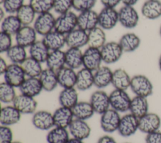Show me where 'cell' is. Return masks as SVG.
Here are the masks:
<instances>
[{
	"instance_id": "b9f144b4",
	"label": "cell",
	"mask_w": 161,
	"mask_h": 143,
	"mask_svg": "<svg viewBox=\"0 0 161 143\" xmlns=\"http://www.w3.org/2000/svg\"><path fill=\"white\" fill-rule=\"evenodd\" d=\"M36 13L29 4H24L16 14L23 26L33 23L36 19Z\"/></svg>"
},
{
	"instance_id": "4316f807",
	"label": "cell",
	"mask_w": 161,
	"mask_h": 143,
	"mask_svg": "<svg viewBox=\"0 0 161 143\" xmlns=\"http://www.w3.org/2000/svg\"><path fill=\"white\" fill-rule=\"evenodd\" d=\"M131 77L123 68H118L113 72L111 85L114 89L126 90L130 87Z\"/></svg>"
},
{
	"instance_id": "5b68a950",
	"label": "cell",
	"mask_w": 161,
	"mask_h": 143,
	"mask_svg": "<svg viewBox=\"0 0 161 143\" xmlns=\"http://www.w3.org/2000/svg\"><path fill=\"white\" fill-rule=\"evenodd\" d=\"M118 112L110 108L101 115L100 127L106 133L111 134L118 130L121 119Z\"/></svg>"
},
{
	"instance_id": "d4e9b609",
	"label": "cell",
	"mask_w": 161,
	"mask_h": 143,
	"mask_svg": "<svg viewBox=\"0 0 161 143\" xmlns=\"http://www.w3.org/2000/svg\"><path fill=\"white\" fill-rule=\"evenodd\" d=\"M58 85L63 88L75 87L77 72L67 66L57 72Z\"/></svg>"
},
{
	"instance_id": "83f0119b",
	"label": "cell",
	"mask_w": 161,
	"mask_h": 143,
	"mask_svg": "<svg viewBox=\"0 0 161 143\" xmlns=\"http://www.w3.org/2000/svg\"><path fill=\"white\" fill-rule=\"evenodd\" d=\"M65 54L67 66L75 70L83 66V52L80 48H69Z\"/></svg>"
},
{
	"instance_id": "5bb4252c",
	"label": "cell",
	"mask_w": 161,
	"mask_h": 143,
	"mask_svg": "<svg viewBox=\"0 0 161 143\" xmlns=\"http://www.w3.org/2000/svg\"><path fill=\"white\" fill-rule=\"evenodd\" d=\"M31 122L36 129L40 130H49L55 127L53 114L45 110L36 111L33 114Z\"/></svg>"
},
{
	"instance_id": "277c9868",
	"label": "cell",
	"mask_w": 161,
	"mask_h": 143,
	"mask_svg": "<svg viewBox=\"0 0 161 143\" xmlns=\"http://www.w3.org/2000/svg\"><path fill=\"white\" fill-rule=\"evenodd\" d=\"M100 51L103 61L108 65L116 63L124 53L119 43L113 41L106 42Z\"/></svg>"
},
{
	"instance_id": "bcb514c9",
	"label": "cell",
	"mask_w": 161,
	"mask_h": 143,
	"mask_svg": "<svg viewBox=\"0 0 161 143\" xmlns=\"http://www.w3.org/2000/svg\"><path fill=\"white\" fill-rule=\"evenodd\" d=\"M96 0H72V8L81 13L92 9L96 4Z\"/></svg>"
},
{
	"instance_id": "ee69618b",
	"label": "cell",
	"mask_w": 161,
	"mask_h": 143,
	"mask_svg": "<svg viewBox=\"0 0 161 143\" xmlns=\"http://www.w3.org/2000/svg\"><path fill=\"white\" fill-rule=\"evenodd\" d=\"M29 4L36 14L49 13L53 9V0H30Z\"/></svg>"
},
{
	"instance_id": "cb8c5ba5",
	"label": "cell",
	"mask_w": 161,
	"mask_h": 143,
	"mask_svg": "<svg viewBox=\"0 0 161 143\" xmlns=\"http://www.w3.org/2000/svg\"><path fill=\"white\" fill-rule=\"evenodd\" d=\"M42 41L50 51L62 50L66 45L65 35L55 30L45 35Z\"/></svg>"
},
{
	"instance_id": "1f68e13d",
	"label": "cell",
	"mask_w": 161,
	"mask_h": 143,
	"mask_svg": "<svg viewBox=\"0 0 161 143\" xmlns=\"http://www.w3.org/2000/svg\"><path fill=\"white\" fill-rule=\"evenodd\" d=\"M118 43L123 52L131 53L136 50L141 43L140 37L134 33H127L121 36Z\"/></svg>"
},
{
	"instance_id": "4dcf8cb0",
	"label": "cell",
	"mask_w": 161,
	"mask_h": 143,
	"mask_svg": "<svg viewBox=\"0 0 161 143\" xmlns=\"http://www.w3.org/2000/svg\"><path fill=\"white\" fill-rule=\"evenodd\" d=\"M48 68L57 72L65 66V54L62 50L50 51L45 62Z\"/></svg>"
},
{
	"instance_id": "7bdbcfd3",
	"label": "cell",
	"mask_w": 161,
	"mask_h": 143,
	"mask_svg": "<svg viewBox=\"0 0 161 143\" xmlns=\"http://www.w3.org/2000/svg\"><path fill=\"white\" fill-rule=\"evenodd\" d=\"M17 95L15 87L6 82L0 84V100L4 104L13 103Z\"/></svg>"
},
{
	"instance_id": "d6986e66",
	"label": "cell",
	"mask_w": 161,
	"mask_h": 143,
	"mask_svg": "<svg viewBox=\"0 0 161 143\" xmlns=\"http://www.w3.org/2000/svg\"><path fill=\"white\" fill-rule=\"evenodd\" d=\"M21 115L22 114L13 104L6 105L1 109V125L10 127L16 124L20 121Z\"/></svg>"
},
{
	"instance_id": "e0dca14e",
	"label": "cell",
	"mask_w": 161,
	"mask_h": 143,
	"mask_svg": "<svg viewBox=\"0 0 161 143\" xmlns=\"http://www.w3.org/2000/svg\"><path fill=\"white\" fill-rule=\"evenodd\" d=\"M98 26V13L93 9L79 13L77 15V28L89 32Z\"/></svg>"
},
{
	"instance_id": "8992f818",
	"label": "cell",
	"mask_w": 161,
	"mask_h": 143,
	"mask_svg": "<svg viewBox=\"0 0 161 143\" xmlns=\"http://www.w3.org/2000/svg\"><path fill=\"white\" fill-rule=\"evenodd\" d=\"M56 18L50 13L38 14L33 23V28L37 34L43 36L55 29Z\"/></svg>"
},
{
	"instance_id": "ab89813d",
	"label": "cell",
	"mask_w": 161,
	"mask_h": 143,
	"mask_svg": "<svg viewBox=\"0 0 161 143\" xmlns=\"http://www.w3.org/2000/svg\"><path fill=\"white\" fill-rule=\"evenodd\" d=\"M6 53L11 63L21 65L28 58L26 48L17 44L13 45Z\"/></svg>"
},
{
	"instance_id": "484cf974",
	"label": "cell",
	"mask_w": 161,
	"mask_h": 143,
	"mask_svg": "<svg viewBox=\"0 0 161 143\" xmlns=\"http://www.w3.org/2000/svg\"><path fill=\"white\" fill-rule=\"evenodd\" d=\"M94 85V72L83 67L77 72L75 88L80 91H86Z\"/></svg>"
},
{
	"instance_id": "8fae6325",
	"label": "cell",
	"mask_w": 161,
	"mask_h": 143,
	"mask_svg": "<svg viewBox=\"0 0 161 143\" xmlns=\"http://www.w3.org/2000/svg\"><path fill=\"white\" fill-rule=\"evenodd\" d=\"M138 130V119L131 113L122 116L120 119L117 132L124 137L134 135Z\"/></svg>"
},
{
	"instance_id": "be15d7a7",
	"label": "cell",
	"mask_w": 161,
	"mask_h": 143,
	"mask_svg": "<svg viewBox=\"0 0 161 143\" xmlns=\"http://www.w3.org/2000/svg\"><path fill=\"white\" fill-rule=\"evenodd\" d=\"M124 143H131V142H124Z\"/></svg>"
},
{
	"instance_id": "680465c9",
	"label": "cell",
	"mask_w": 161,
	"mask_h": 143,
	"mask_svg": "<svg viewBox=\"0 0 161 143\" xmlns=\"http://www.w3.org/2000/svg\"><path fill=\"white\" fill-rule=\"evenodd\" d=\"M158 68H159L160 70L161 71V55H160V57L158 58Z\"/></svg>"
},
{
	"instance_id": "11a10c76",
	"label": "cell",
	"mask_w": 161,
	"mask_h": 143,
	"mask_svg": "<svg viewBox=\"0 0 161 143\" xmlns=\"http://www.w3.org/2000/svg\"><path fill=\"white\" fill-rule=\"evenodd\" d=\"M138 0H121V2L125 6H133L135 4L137 3Z\"/></svg>"
},
{
	"instance_id": "db71d44e",
	"label": "cell",
	"mask_w": 161,
	"mask_h": 143,
	"mask_svg": "<svg viewBox=\"0 0 161 143\" xmlns=\"http://www.w3.org/2000/svg\"><path fill=\"white\" fill-rule=\"evenodd\" d=\"M8 66V65L7 64L6 60L3 57H1L0 58V74L1 75H3Z\"/></svg>"
},
{
	"instance_id": "6125c7cd",
	"label": "cell",
	"mask_w": 161,
	"mask_h": 143,
	"mask_svg": "<svg viewBox=\"0 0 161 143\" xmlns=\"http://www.w3.org/2000/svg\"><path fill=\"white\" fill-rule=\"evenodd\" d=\"M5 0H0V4H2L3 3H4V1Z\"/></svg>"
},
{
	"instance_id": "f1b7e54d",
	"label": "cell",
	"mask_w": 161,
	"mask_h": 143,
	"mask_svg": "<svg viewBox=\"0 0 161 143\" xmlns=\"http://www.w3.org/2000/svg\"><path fill=\"white\" fill-rule=\"evenodd\" d=\"M148 109L149 104L147 98L135 95L131 98L129 111L138 119L147 114L148 112Z\"/></svg>"
},
{
	"instance_id": "52a82bcc",
	"label": "cell",
	"mask_w": 161,
	"mask_h": 143,
	"mask_svg": "<svg viewBox=\"0 0 161 143\" xmlns=\"http://www.w3.org/2000/svg\"><path fill=\"white\" fill-rule=\"evenodd\" d=\"M119 23L126 29L135 28L139 22V14L133 6H122L118 11Z\"/></svg>"
},
{
	"instance_id": "91938a15",
	"label": "cell",
	"mask_w": 161,
	"mask_h": 143,
	"mask_svg": "<svg viewBox=\"0 0 161 143\" xmlns=\"http://www.w3.org/2000/svg\"><path fill=\"white\" fill-rule=\"evenodd\" d=\"M12 143H23V142H21L20 141H18V140H16V141H13Z\"/></svg>"
},
{
	"instance_id": "d6a6232c",
	"label": "cell",
	"mask_w": 161,
	"mask_h": 143,
	"mask_svg": "<svg viewBox=\"0 0 161 143\" xmlns=\"http://www.w3.org/2000/svg\"><path fill=\"white\" fill-rule=\"evenodd\" d=\"M58 99L60 106L72 109L79 102L77 90L75 87L63 88L58 95Z\"/></svg>"
},
{
	"instance_id": "6f0895ef",
	"label": "cell",
	"mask_w": 161,
	"mask_h": 143,
	"mask_svg": "<svg viewBox=\"0 0 161 143\" xmlns=\"http://www.w3.org/2000/svg\"><path fill=\"white\" fill-rule=\"evenodd\" d=\"M5 13H6L4 11V9L3 8H0V19H1V21H2L6 16L5 15Z\"/></svg>"
},
{
	"instance_id": "3957f363",
	"label": "cell",
	"mask_w": 161,
	"mask_h": 143,
	"mask_svg": "<svg viewBox=\"0 0 161 143\" xmlns=\"http://www.w3.org/2000/svg\"><path fill=\"white\" fill-rule=\"evenodd\" d=\"M77 28V15L72 11L60 14L55 20V31L67 35Z\"/></svg>"
},
{
	"instance_id": "60d3db41",
	"label": "cell",
	"mask_w": 161,
	"mask_h": 143,
	"mask_svg": "<svg viewBox=\"0 0 161 143\" xmlns=\"http://www.w3.org/2000/svg\"><path fill=\"white\" fill-rule=\"evenodd\" d=\"M26 77H39L43 71L42 63L28 56L21 65Z\"/></svg>"
},
{
	"instance_id": "ba28073f",
	"label": "cell",
	"mask_w": 161,
	"mask_h": 143,
	"mask_svg": "<svg viewBox=\"0 0 161 143\" xmlns=\"http://www.w3.org/2000/svg\"><path fill=\"white\" fill-rule=\"evenodd\" d=\"M4 82L15 88H19L26 78L21 65L11 63L3 74Z\"/></svg>"
},
{
	"instance_id": "44dd1931",
	"label": "cell",
	"mask_w": 161,
	"mask_h": 143,
	"mask_svg": "<svg viewBox=\"0 0 161 143\" xmlns=\"http://www.w3.org/2000/svg\"><path fill=\"white\" fill-rule=\"evenodd\" d=\"M55 126L68 129L74 119L72 109L60 106L53 113Z\"/></svg>"
},
{
	"instance_id": "94428289",
	"label": "cell",
	"mask_w": 161,
	"mask_h": 143,
	"mask_svg": "<svg viewBox=\"0 0 161 143\" xmlns=\"http://www.w3.org/2000/svg\"><path fill=\"white\" fill-rule=\"evenodd\" d=\"M159 34L160 36V38H161V26L160 27V29H159Z\"/></svg>"
},
{
	"instance_id": "f907efd6",
	"label": "cell",
	"mask_w": 161,
	"mask_h": 143,
	"mask_svg": "<svg viewBox=\"0 0 161 143\" xmlns=\"http://www.w3.org/2000/svg\"><path fill=\"white\" fill-rule=\"evenodd\" d=\"M146 143H161V132L157 130L147 134L145 137Z\"/></svg>"
},
{
	"instance_id": "681fc988",
	"label": "cell",
	"mask_w": 161,
	"mask_h": 143,
	"mask_svg": "<svg viewBox=\"0 0 161 143\" xmlns=\"http://www.w3.org/2000/svg\"><path fill=\"white\" fill-rule=\"evenodd\" d=\"M13 142V132L9 126H0V143H12Z\"/></svg>"
},
{
	"instance_id": "c3c4849f",
	"label": "cell",
	"mask_w": 161,
	"mask_h": 143,
	"mask_svg": "<svg viewBox=\"0 0 161 143\" xmlns=\"http://www.w3.org/2000/svg\"><path fill=\"white\" fill-rule=\"evenodd\" d=\"M13 46L12 35L5 32L0 33V52L6 53Z\"/></svg>"
},
{
	"instance_id": "7c38bea8",
	"label": "cell",
	"mask_w": 161,
	"mask_h": 143,
	"mask_svg": "<svg viewBox=\"0 0 161 143\" xmlns=\"http://www.w3.org/2000/svg\"><path fill=\"white\" fill-rule=\"evenodd\" d=\"M89 102L95 113L99 115L110 109L109 95L101 89L94 91L91 94Z\"/></svg>"
},
{
	"instance_id": "74e56055",
	"label": "cell",
	"mask_w": 161,
	"mask_h": 143,
	"mask_svg": "<svg viewBox=\"0 0 161 143\" xmlns=\"http://www.w3.org/2000/svg\"><path fill=\"white\" fill-rule=\"evenodd\" d=\"M22 26L23 24L16 14H9L1 21V31L15 35Z\"/></svg>"
},
{
	"instance_id": "8d00e7d4",
	"label": "cell",
	"mask_w": 161,
	"mask_h": 143,
	"mask_svg": "<svg viewBox=\"0 0 161 143\" xmlns=\"http://www.w3.org/2000/svg\"><path fill=\"white\" fill-rule=\"evenodd\" d=\"M104 31L98 26L89 31L88 46L101 49L106 43V35Z\"/></svg>"
},
{
	"instance_id": "836d02e7",
	"label": "cell",
	"mask_w": 161,
	"mask_h": 143,
	"mask_svg": "<svg viewBox=\"0 0 161 143\" xmlns=\"http://www.w3.org/2000/svg\"><path fill=\"white\" fill-rule=\"evenodd\" d=\"M38 78L43 90L46 92H52L58 85L57 72L48 68L43 70Z\"/></svg>"
},
{
	"instance_id": "2e32d148",
	"label": "cell",
	"mask_w": 161,
	"mask_h": 143,
	"mask_svg": "<svg viewBox=\"0 0 161 143\" xmlns=\"http://www.w3.org/2000/svg\"><path fill=\"white\" fill-rule=\"evenodd\" d=\"M16 44L25 48L30 47L36 40L37 33L33 26H23L14 35Z\"/></svg>"
},
{
	"instance_id": "4fadbf2b",
	"label": "cell",
	"mask_w": 161,
	"mask_h": 143,
	"mask_svg": "<svg viewBox=\"0 0 161 143\" xmlns=\"http://www.w3.org/2000/svg\"><path fill=\"white\" fill-rule=\"evenodd\" d=\"M103 62L100 49L88 46L83 52V67L94 72L102 66Z\"/></svg>"
},
{
	"instance_id": "ac0fdd59",
	"label": "cell",
	"mask_w": 161,
	"mask_h": 143,
	"mask_svg": "<svg viewBox=\"0 0 161 143\" xmlns=\"http://www.w3.org/2000/svg\"><path fill=\"white\" fill-rule=\"evenodd\" d=\"M69 132L72 137L82 140L87 139L91 133V128L86 120L74 119L69 127Z\"/></svg>"
},
{
	"instance_id": "7a4b0ae2",
	"label": "cell",
	"mask_w": 161,
	"mask_h": 143,
	"mask_svg": "<svg viewBox=\"0 0 161 143\" xmlns=\"http://www.w3.org/2000/svg\"><path fill=\"white\" fill-rule=\"evenodd\" d=\"M109 97L110 108L119 113L129 111L131 98L126 90L114 89L109 94Z\"/></svg>"
},
{
	"instance_id": "f546056e",
	"label": "cell",
	"mask_w": 161,
	"mask_h": 143,
	"mask_svg": "<svg viewBox=\"0 0 161 143\" xmlns=\"http://www.w3.org/2000/svg\"><path fill=\"white\" fill-rule=\"evenodd\" d=\"M142 14L147 19H156L161 16V1L159 0H147L142 6Z\"/></svg>"
},
{
	"instance_id": "9c48e42d",
	"label": "cell",
	"mask_w": 161,
	"mask_h": 143,
	"mask_svg": "<svg viewBox=\"0 0 161 143\" xmlns=\"http://www.w3.org/2000/svg\"><path fill=\"white\" fill-rule=\"evenodd\" d=\"M118 23V11L115 8L104 7L98 13V26L104 30L113 29Z\"/></svg>"
},
{
	"instance_id": "9a60e30c",
	"label": "cell",
	"mask_w": 161,
	"mask_h": 143,
	"mask_svg": "<svg viewBox=\"0 0 161 143\" xmlns=\"http://www.w3.org/2000/svg\"><path fill=\"white\" fill-rule=\"evenodd\" d=\"M21 114H33L38 107V102L34 97L24 94L16 96L12 103Z\"/></svg>"
},
{
	"instance_id": "f5cc1de1",
	"label": "cell",
	"mask_w": 161,
	"mask_h": 143,
	"mask_svg": "<svg viewBox=\"0 0 161 143\" xmlns=\"http://www.w3.org/2000/svg\"><path fill=\"white\" fill-rule=\"evenodd\" d=\"M97 143H117V142L112 136L104 135L99 138Z\"/></svg>"
},
{
	"instance_id": "816d5d0a",
	"label": "cell",
	"mask_w": 161,
	"mask_h": 143,
	"mask_svg": "<svg viewBox=\"0 0 161 143\" xmlns=\"http://www.w3.org/2000/svg\"><path fill=\"white\" fill-rule=\"evenodd\" d=\"M101 4L103 5L104 7L107 8H115L120 2H121V0H100Z\"/></svg>"
},
{
	"instance_id": "6da1fadb",
	"label": "cell",
	"mask_w": 161,
	"mask_h": 143,
	"mask_svg": "<svg viewBox=\"0 0 161 143\" xmlns=\"http://www.w3.org/2000/svg\"><path fill=\"white\" fill-rule=\"evenodd\" d=\"M130 89L136 96L148 98L152 95L153 86L150 79L144 75H135L131 77Z\"/></svg>"
},
{
	"instance_id": "d590c367",
	"label": "cell",
	"mask_w": 161,
	"mask_h": 143,
	"mask_svg": "<svg viewBox=\"0 0 161 143\" xmlns=\"http://www.w3.org/2000/svg\"><path fill=\"white\" fill-rule=\"evenodd\" d=\"M50 52V51L42 40L36 41L29 47L30 56L41 63L46 62Z\"/></svg>"
},
{
	"instance_id": "603a6c76",
	"label": "cell",
	"mask_w": 161,
	"mask_h": 143,
	"mask_svg": "<svg viewBox=\"0 0 161 143\" xmlns=\"http://www.w3.org/2000/svg\"><path fill=\"white\" fill-rule=\"evenodd\" d=\"M113 72L107 66H101L94 72V86L103 89L111 84Z\"/></svg>"
},
{
	"instance_id": "f6af8a7d",
	"label": "cell",
	"mask_w": 161,
	"mask_h": 143,
	"mask_svg": "<svg viewBox=\"0 0 161 143\" xmlns=\"http://www.w3.org/2000/svg\"><path fill=\"white\" fill-rule=\"evenodd\" d=\"M2 5L6 13L16 14L18 10L24 5V0H5Z\"/></svg>"
},
{
	"instance_id": "f35d334b",
	"label": "cell",
	"mask_w": 161,
	"mask_h": 143,
	"mask_svg": "<svg viewBox=\"0 0 161 143\" xmlns=\"http://www.w3.org/2000/svg\"><path fill=\"white\" fill-rule=\"evenodd\" d=\"M69 135L68 129L55 126L48 130L46 140L48 143H67Z\"/></svg>"
},
{
	"instance_id": "9f6ffc18",
	"label": "cell",
	"mask_w": 161,
	"mask_h": 143,
	"mask_svg": "<svg viewBox=\"0 0 161 143\" xmlns=\"http://www.w3.org/2000/svg\"><path fill=\"white\" fill-rule=\"evenodd\" d=\"M67 143H84V140L76 139V138H74V137H71L69 139V140L67 142Z\"/></svg>"
},
{
	"instance_id": "7402d4cb",
	"label": "cell",
	"mask_w": 161,
	"mask_h": 143,
	"mask_svg": "<svg viewBox=\"0 0 161 143\" xmlns=\"http://www.w3.org/2000/svg\"><path fill=\"white\" fill-rule=\"evenodd\" d=\"M19 89L21 93L34 98L43 90L38 77H26Z\"/></svg>"
},
{
	"instance_id": "7dc6e473",
	"label": "cell",
	"mask_w": 161,
	"mask_h": 143,
	"mask_svg": "<svg viewBox=\"0 0 161 143\" xmlns=\"http://www.w3.org/2000/svg\"><path fill=\"white\" fill-rule=\"evenodd\" d=\"M72 8V0H53V9L60 14L70 11Z\"/></svg>"
},
{
	"instance_id": "ffe728a7",
	"label": "cell",
	"mask_w": 161,
	"mask_h": 143,
	"mask_svg": "<svg viewBox=\"0 0 161 143\" xmlns=\"http://www.w3.org/2000/svg\"><path fill=\"white\" fill-rule=\"evenodd\" d=\"M66 45L68 48H81L88 43V32L75 28L65 35Z\"/></svg>"
},
{
	"instance_id": "e575fe53",
	"label": "cell",
	"mask_w": 161,
	"mask_h": 143,
	"mask_svg": "<svg viewBox=\"0 0 161 143\" xmlns=\"http://www.w3.org/2000/svg\"><path fill=\"white\" fill-rule=\"evenodd\" d=\"M74 119L87 120L91 119L95 112L89 102L79 101L72 108Z\"/></svg>"
},
{
	"instance_id": "30bf717a",
	"label": "cell",
	"mask_w": 161,
	"mask_h": 143,
	"mask_svg": "<svg viewBox=\"0 0 161 143\" xmlns=\"http://www.w3.org/2000/svg\"><path fill=\"white\" fill-rule=\"evenodd\" d=\"M161 119L156 113L148 112L138 119V130L146 134L159 130Z\"/></svg>"
}]
</instances>
